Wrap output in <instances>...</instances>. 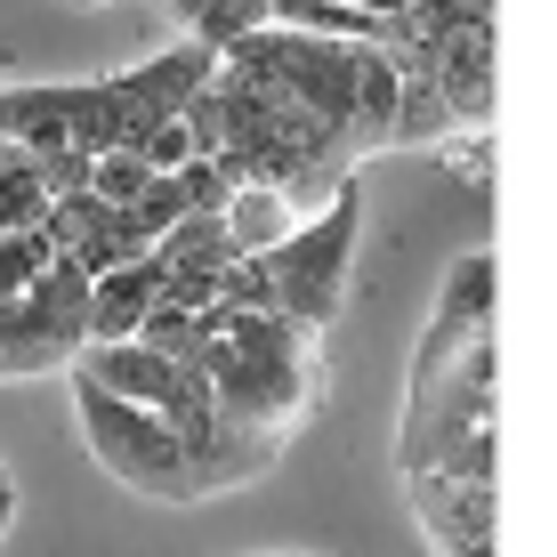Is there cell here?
I'll use <instances>...</instances> for the list:
<instances>
[{"label":"cell","instance_id":"8992f818","mask_svg":"<svg viewBox=\"0 0 557 557\" xmlns=\"http://www.w3.org/2000/svg\"><path fill=\"white\" fill-rule=\"evenodd\" d=\"M153 299H162V259H153V251L89 275V339H129Z\"/></svg>","mask_w":557,"mask_h":557},{"label":"cell","instance_id":"30bf717a","mask_svg":"<svg viewBox=\"0 0 557 557\" xmlns=\"http://www.w3.org/2000/svg\"><path fill=\"white\" fill-rule=\"evenodd\" d=\"M129 153L162 178V170H178V162H195V138H186V113H162V122H146L138 138H129Z\"/></svg>","mask_w":557,"mask_h":557},{"label":"cell","instance_id":"7c38bea8","mask_svg":"<svg viewBox=\"0 0 557 557\" xmlns=\"http://www.w3.org/2000/svg\"><path fill=\"white\" fill-rule=\"evenodd\" d=\"M65 9H106V0H65Z\"/></svg>","mask_w":557,"mask_h":557},{"label":"cell","instance_id":"5b68a950","mask_svg":"<svg viewBox=\"0 0 557 557\" xmlns=\"http://www.w3.org/2000/svg\"><path fill=\"white\" fill-rule=\"evenodd\" d=\"M89 348V275L73 259H49L16 299H0V380L65 372Z\"/></svg>","mask_w":557,"mask_h":557},{"label":"cell","instance_id":"ba28073f","mask_svg":"<svg viewBox=\"0 0 557 557\" xmlns=\"http://www.w3.org/2000/svg\"><path fill=\"white\" fill-rule=\"evenodd\" d=\"M153 259H162L170 275H219V267L235 259V243H226L219 210H186V219L170 226L162 243H153Z\"/></svg>","mask_w":557,"mask_h":557},{"label":"cell","instance_id":"7a4b0ae2","mask_svg":"<svg viewBox=\"0 0 557 557\" xmlns=\"http://www.w3.org/2000/svg\"><path fill=\"white\" fill-rule=\"evenodd\" d=\"M195 372L210 380V405H219V429L259 436V445H292L299 420L323 405L332 372H323V339L292 332L267 307H195Z\"/></svg>","mask_w":557,"mask_h":557},{"label":"cell","instance_id":"9c48e42d","mask_svg":"<svg viewBox=\"0 0 557 557\" xmlns=\"http://www.w3.org/2000/svg\"><path fill=\"white\" fill-rule=\"evenodd\" d=\"M146 178H153V170H146L129 146L89 153V195H98V202H113V210H122V202H138V195H146Z\"/></svg>","mask_w":557,"mask_h":557},{"label":"cell","instance_id":"6da1fadb","mask_svg":"<svg viewBox=\"0 0 557 557\" xmlns=\"http://www.w3.org/2000/svg\"><path fill=\"white\" fill-rule=\"evenodd\" d=\"M493 251H469L436 292V315L412 356V396H405V493L420 509L436 557H493L502 533V493H493Z\"/></svg>","mask_w":557,"mask_h":557},{"label":"cell","instance_id":"277c9868","mask_svg":"<svg viewBox=\"0 0 557 557\" xmlns=\"http://www.w3.org/2000/svg\"><path fill=\"white\" fill-rule=\"evenodd\" d=\"M73 420H82L89 453H98V469L113 476V485L146 493V502H219L210 476H202V460H195V445H186L162 412L122 405V396L73 380Z\"/></svg>","mask_w":557,"mask_h":557},{"label":"cell","instance_id":"3957f363","mask_svg":"<svg viewBox=\"0 0 557 557\" xmlns=\"http://www.w3.org/2000/svg\"><path fill=\"white\" fill-rule=\"evenodd\" d=\"M356 243H363V195L356 178L339 186L315 219H299L275 251H259V283H267V315H283L292 332L323 339L348 307V283H356Z\"/></svg>","mask_w":557,"mask_h":557},{"label":"cell","instance_id":"52a82bcc","mask_svg":"<svg viewBox=\"0 0 557 557\" xmlns=\"http://www.w3.org/2000/svg\"><path fill=\"white\" fill-rule=\"evenodd\" d=\"M307 219V210L283 195V186H235V195L219 202V226H226V243H235V259H259V251H275L283 235Z\"/></svg>","mask_w":557,"mask_h":557},{"label":"cell","instance_id":"8fae6325","mask_svg":"<svg viewBox=\"0 0 557 557\" xmlns=\"http://www.w3.org/2000/svg\"><path fill=\"white\" fill-rule=\"evenodd\" d=\"M9 525H16V476L0 469V542H9Z\"/></svg>","mask_w":557,"mask_h":557}]
</instances>
